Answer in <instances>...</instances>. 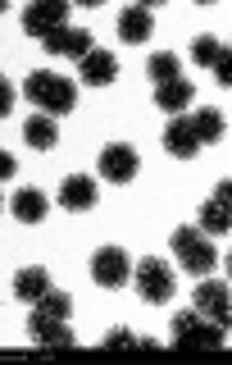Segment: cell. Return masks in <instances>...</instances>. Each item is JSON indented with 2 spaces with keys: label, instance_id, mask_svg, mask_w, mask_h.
<instances>
[{
  "label": "cell",
  "instance_id": "11",
  "mask_svg": "<svg viewBox=\"0 0 232 365\" xmlns=\"http://www.w3.org/2000/svg\"><path fill=\"white\" fill-rule=\"evenodd\" d=\"M96 201H100V182L91 174H68L60 182V205L64 210H91Z\"/></svg>",
  "mask_w": 232,
  "mask_h": 365
},
{
  "label": "cell",
  "instance_id": "26",
  "mask_svg": "<svg viewBox=\"0 0 232 365\" xmlns=\"http://www.w3.org/2000/svg\"><path fill=\"white\" fill-rule=\"evenodd\" d=\"M9 110H14V83H9V78L0 73V119H5Z\"/></svg>",
  "mask_w": 232,
  "mask_h": 365
},
{
  "label": "cell",
  "instance_id": "1",
  "mask_svg": "<svg viewBox=\"0 0 232 365\" xmlns=\"http://www.w3.org/2000/svg\"><path fill=\"white\" fill-rule=\"evenodd\" d=\"M23 96H28L37 110H46L51 119L78 110V83L64 78V73H51V68H32V73L23 78Z\"/></svg>",
  "mask_w": 232,
  "mask_h": 365
},
{
  "label": "cell",
  "instance_id": "8",
  "mask_svg": "<svg viewBox=\"0 0 232 365\" xmlns=\"http://www.w3.org/2000/svg\"><path fill=\"white\" fill-rule=\"evenodd\" d=\"M100 178L105 182H132L137 178V169H142V155H137V146H127V142H114L100 151Z\"/></svg>",
  "mask_w": 232,
  "mask_h": 365
},
{
  "label": "cell",
  "instance_id": "19",
  "mask_svg": "<svg viewBox=\"0 0 232 365\" xmlns=\"http://www.w3.org/2000/svg\"><path fill=\"white\" fill-rule=\"evenodd\" d=\"M196 228H201V233L205 237H223L228 233V228H232V215H228V201H205L201 205V224H196Z\"/></svg>",
  "mask_w": 232,
  "mask_h": 365
},
{
  "label": "cell",
  "instance_id": "10",
  "mask_svg": "<svg viewBox=\"0 0 232 365\" xmlns=\"http://www.w3.org/2000/svg\"><path fill=\"white\" fill-rule=\"evenodd\" d=\"M114 78H119V60H114L110 51H96V46H91L83 60H78V83L83 87H110Z\"/></svg>",
  "mask_w": 232,
  "mask_h": 365
},
{
  "label": "cell",
  "instance_id": "25",
  "mask_svg": "<svg viewBox=\"0 0 232 365\" xmlns=\"http://www.w3.org/2000/svg\"><path fill=\"white\" fill-rule=\"evenodd\" d=\"M100 347H137V338L132 334H127V329H110V334H105V342H100Z\"/></svg>",
  "mask_w": 232,
  "mask_h": 365
},
{
  "label": "cell",
  "instance_id": "16",
  "mask_svg": "<svg viewBox=\"0 0 232 365\" xmlns=\"http://www.w3.org/2000/svg\"><path fill=\"white\" fill-rule=\"evenodd\" d=\"M46 288H51V274H46V265H28V269H19L14 274V297L19 302H28V306H37Z\"/></svg>",
  "mask_w": 232,
  "mask_h": 365
},
{
  "label": "cell",
  "instance_id": "13",
  "mask_svg": "<svg viewBox=\"0 0 232 365\" xmlns=\"http://www.w3.org/2000/svg\"><path fill=\"white\" fill-rule=\"evenodd\" d=\"M41 46L51 55H73V60H83V55L91 51V32L87 28H68L64 23V28H55L51 37H41Z\"/></svg>",
  "mask_w": 232,
  "mask_h": 365
},
{
  "label": "cell",
  "instance_id": "2",
  "mask_svg": "<svg viewBox=\"0 0 232 365\" xmlns=\"http://www.w3.org/2000/svg\"><path fill=\"white\" fill-rule=\"evenodd\" d=\"M173 256H178V260H182V269H187V274H196V279L214 274V265H218L214 237H205L196 224H182V228H173Z\"/></svg>",
  "mask_w": 232,
  "mask_h": 365
},
{
  "label": "cell",
  "instance_id": "4",
  "mask_svg": "<svg viewBox=\"0 0 232 365\" xmlns=\"http://www.w3.org/2000/svg\"><path fill=\"white\" fill-rule=\"evenodd\" d=\"M173 292H178V279H173V269L164 265V260L146 256L142 265H137V297H142V302H150V306H164Z\"/></svg>",
  "mask_w": 232,
  "mask_h": 365
},
{
  "label": "cell",
  "instance_id": "14",
  "mask_svg": "<svg viewBox=\"0 0 232 365\" xmlns=\"http://www.w3.org/2000/svg\"><path fill=\"white\" fill-rule=\"evenodd\" d=\"M150 32H155V14H150L146 5H127L123 14H119V37L127 46H142Z\"/></svg>",
  "mask_w": 232,
  "mask_h": 365
},
{
  "label": "cell",
  "instance_id": "5",
  "mask_svg": "<svg viewBox=\"0 0 232 365\" xmlns=\"http://www.w3.org/2000/svg\"><path fill=\"white\" fill-rule=\"evenodd\" d=\"M191 311L196 315H205V319H210V324H218V329H228L232 324V292H228V283L223 279H210V274H205V279H201V288H196L191 292Z\"/></svg>",
  "mask_w": 232,
  "mask_h": 365
},
{
  "label": "cell",
  "instance_id": "20",
  "mask_svg": "<svg viewBox=\"0 0 232 365\" xmlns=\"http://www.w3.org/2000/svg\"><path fill=\"white\" fill-rule=\"evenodd\" d=\"M187 119H191V133H196V142H218V137H223L228 133V119H223V114H218V110H196V114H187Z\"/></svg>",
  "mask_w": 232,
  "mask_h": 365
},
{
  "label": "cell",
  "instance_id": "6",
  "mask_svg": "<svg viewBox=\"0 0 232 365\" xmlns=\"http://www.w3.org/2000/svg\"><path fill=\"white\" fill-rule=\"evenodd\" d=\"M28 334H32V347H41V351H73V342H78L68 319H55V315H41V311H32Z\"/></svg>",
  "mask_w": 232,
  "mask_h": 365
},
{
  "label": "cell",
  "instance_id": "23",
  "mask_svg": "<svg viewBox=\"0 0 232 365\" xmlns=\"http://www.w3.org/2000/svg\"><path fill=\"white\" fill-rule=\"evenodd\" d=\"M218 51H223V41H218V37H196V41H191V60L205 64V68L218 60Z\"/></svg>",
  "mask_w": 232,
  "mask_h": 365
},
{
  "label": "cell",
  "instance_id": "28",
  "mask_svg": "<svg viewBox=\"0 0 232 365\" xmlns=\"http://www.w3.org/2000/svg\"><path fill=\"white\" fill-rule=\"evenodd\" d=\"M5 9H9V5H5V0H0V19H5Z\"/></svg>",
  "mask_w": 232,
  "mask_h": 365
},
{
  "label": "cell",
  "instance_id": "3",
  "mask_svg": "<svg viewBox=\"0 0 232 365\" xmlns=\"http://www.w3.org/2000/svg\"><path fill=\"white\" fill-rule=\"evenodd\" d=\"M173 347L178 351H187V347H201V351H214V347H223L228 342V329H218L210 324L205 315H196V311H182V315H173Z\"/></svg>",
  "mask_w": 232,
  "mask_h": 365
},
{
  "label": "cell",
  "instance_id": "15",
  "mask_svg": "<svg viewBox=\"0 0 232 365\" xmlns=\"http://www.w3.org/2000/svg\"><path fill=\"white\" fill-rule=\"evenodd\" d=\"M9 210H14L19 224H41L46 210H51V201H46L37 187H19L14 197H9Z\"/></svg>",
  "mask_w": 232,
  "mask_h": 365
},
{
  "label": "cell",
  "instance_id": "22",
  "mask_svg": "<svg viewBox=\"0 0 232 365\" xmlns=\"http://www.w3.org/2000/svg\"><path fill=\"white\" fill-rule=\"evenodd\" d=\"M32 311H41V315H55V319H68V311H73V297L68 292H60V288H46V297Z\"/></svg>",
  "mask_w": 232,
  "mask_h": 365
},
{
  "label": "cell",
  "instance_id": "27",
  "mask_svg": "<svg viewBox=\"0 0 232 365\" xmlns=\"http://www.w3.org/2000/svg\"><path fill=\"white\" fill-rule=\"evenodd\" d=\"M14 169H19V160L9 155V151H0V182H9V178H14Z\"/></svg>",
  "mask_w": 232,
  "mask_h": 365
},
{
  "label": "cell",
  "instance_id": "24",
  "mask_svg": "<svg viewBox=\"0 0 232 365\" xmlns=\"http://www.w3.org/2000/svg\"><path fill=\"white\" fill-rule=\"evenodd\" d=\"M210 68H214V78H218V83H223V87L232 83V51H228V46H223V51H218V60H214Z\"/></svg>",
  "mask_w": 232,
  "mask_h": 365
},
{
  "label": "cell",
  "instance_id": "9",
  "mask_svg": "<svg viewBox=\"0 0 232 365\" xmlns=\"http://www.w3.org/2000/svg\"><path fill=\"white\" fill-rule=\"evenodd\" d=\"M91 279H96L100 288H123V283L132 279L127 251H119V247H100L96 256H91Z\"/></svg>",
  "mask_w": 232,
  "mask_h": 365
},
{
  "label": "cell",
  "instance_id": "21",
  "mask_svg": "<svg viewBox=\"0 0 232 365\" xmlns=\"http://www.w3.org/2000/svg\"><path fill=\"white\" fill-rule=\"evenodd\" d=\"M150 83L155 87H164V83H173V78H182V64H178V55L173 51H159V55H150Z\"/></svg>",
  "mask_w": 232,
  "mask_h": 365
},
{
  "label": "cell",
  "instance_id": "12",
  "mask_svg": "<svg viewBox=\"0 0 232 365\" xmlns=\"http://www.w3.org/2000/svg\"><path fill=\"white\" fill-rule=\"evenodd\" d=\"M164 151H169V155H178V160H191L196 151H201V142H196L187 114H173V119L164 123Z\"/></svg>",
  "mask_w": 232,
  "mask_h": 365
},
{
  "label": "cell",
  "instance_id": "18",
  "mask_svg": "<svg viewBox=\"0 0 232 365\" xmlns=\"http://www.w3.org/2000/svg\"><path fill=\"white\" fill-rule=\"evenodd\" d=\"M23 137H28V146H32V151H51V146L60 142V128H55V119H51V114H32V119L23 123Z\"/></svg>",
  "mask_w": 232,
  "mask_h": 365
},
{
  "label": "cell",
  "instance_id": "7",
  "mask_svg": "<svg viewBox=\"0 0 232 365\" xmlns=\"http://www.w3.org/2000/svg\"><path fill=\"white\" fill-rule=\"evenodd\" d=\"M68 23V5L64 0H37V5H28L23 9V32H28V37H51L55 28H64Z\"/></svg>",
  "mask_w": 232,
  "mask_h": 365
},
{
  "label": "cell",
  "instance_id": "17",
  "mask_svg": "<svg viewBox=\"0 0 232 365\" xmlns=\"http://www.w3.org/2000/svg\"><path fill=\"white\" fill-rule=\"evenodd\" d=\"M196 101V87L187 83V78H173V83H164V87H155V106L159 110H169V114H182Z\"/></svg>",
  "mask_w": 232,
  "mask_h": 365
}]
</instances>
